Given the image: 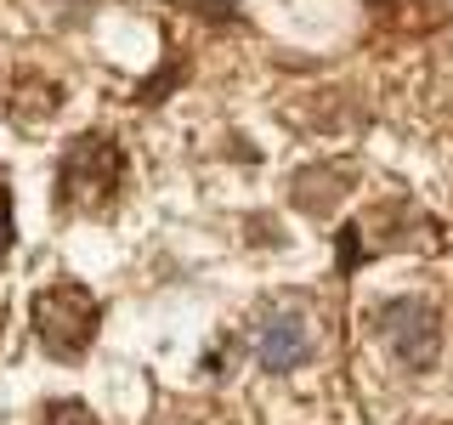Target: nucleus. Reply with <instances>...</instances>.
I'll return each instance as SVG.
<instances>
[{"instance_id": "nucleus-1", "label": "nucleus", "mask_w": 453, "mask_h": 425, "mask_svg": "<svg viewBox=\"0 0 453 425\" xmlns=\"http://www.w3.org/2000/svg\"><path fill=\"white\" fill-rule=\"evenodd\" d=\"M35 335L51 358H80L96 340V301L85 283H51L35 295Z\"/></svg>"}, {"instance_id": "nucleus-2", "label": "nucleus", "mask_w": 453, "mask_h": 425, "mask_svg": "<svg viewBox=\"0 0 453 425\" xmlns=\"http://www.w3.org/2000/svg\"><path fill=\"white\" fill-rule=\"evenodd\" d=\"M119 148H113L108 136H85L68 148V159L63 170H57V198L63 205H80V210H91V205H103V198L119 188Z\"/></svg>"}, {"instance_id": "nucleus-3", "label": "nucleus", "mask_w": 453, "mask_h": 425, "mask_svg": "<svg viewBox=\"0 0 453 425\" xmlns=\"http://www.w3.org/2000/svg\"><path fill=\"white\" fill-rule=\"evenodd\" d=\"M380 329H386L396 363L425 368V363L436 358V318H431V306H425V301H391Z\"/></svg>"}, {"instance_id": "nucleus-4", "label": "nucleus", "mask_w": 453, "mask_h": 425, "mask_svg": "<svg viewBox=\"0 0 453 425\" xmlns=\"http://www.w3.org/2000/svg\"><path fill=\"white\" fill-rule=\"evenodd\" d=\"M311 352V329L301 312L278 306L266 312L261 323H255V358H261V368H273V375H283V368H295Z\"/></svg>"}, {"instance_id": "nucleus-5", "label": "nucleus", "mask_w": 453, "mask_h": 425, "mask_svg": "<svg viewBox=\"0 0 453 425\" xmlns=\"http://www.w3.org/2000/svg\"><path fill=\"white\" fill-rule=\"evenodd\" d=\"M40 425H91V414H85L80 403H57V408H51V414L40 420Z\"/></svg>"}, {"instance_id": "nucleus-6", "label": "nucleus", "mask_w": 453, "mask_h": 425, "mask_svg": "<svg viewBox=\"0 0 453 425\" xmlns=\"http://www.w3.org/2000/svg\"><path fill=\"white\" fill-rule=\"evenodd\" d=\"M6 250H12V193L0 188V261H6Z\"/></svg>"}]
</instances>
